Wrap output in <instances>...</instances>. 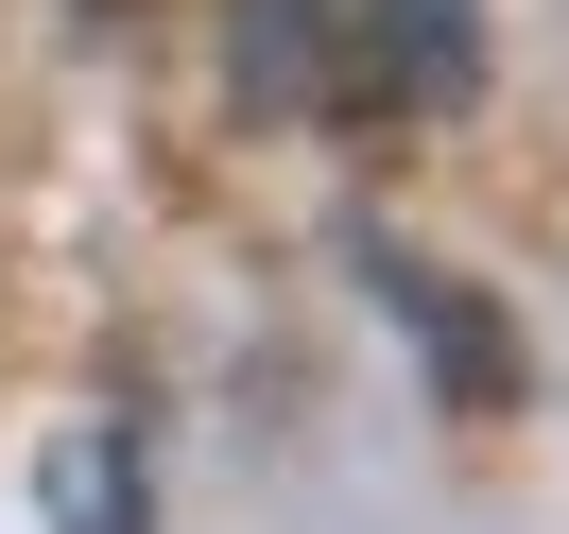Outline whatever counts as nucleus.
Instances as JSON below:
<instances>
[{
	"label": "nucleus",
	"instance_id": "2",
	"mask_svg": "<svg viewBox=\"0 0 569 534\" xmlns=\"http://www.w3.org/2000/svg\"><path fill=\"white\" fill-rule=\"evenodd\" d=\"M224 70H242V121L328 104V70H346V0H224Z\"/></svg>",
	"mask_w": 569,
	"mask_h": 534
},
{
	"label": "nucleus",
	"instance_id": "1",
	"mask_svg": "<svg viewBox=\"0 0 569 534\" xmlns=\"http://www.w3.org/2000/svg\"><path fill=\"white\" fill-rule=\"evenodd\" d=\"M483 87V0H362V104L380 121H449Z\"/></svg>",
	"mask_w": 569,
	"mask_h": 534
},
{
	"label": "nucleus",
	"instance_id": "3",
	"mask_svg": "<svg viewBox=\"0 0 569 534\" xmlns=\"http://www.w3.org/2000/svg\"><path fill=\"white\" fill-rule=\"evenodd\" d=\"M87 18H104V36H139V18H156V0H87Z\"/></svg>",
	"mask_w": 569,
	"mask_h": 534
}]
</instances>
